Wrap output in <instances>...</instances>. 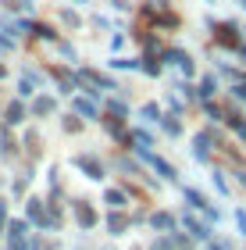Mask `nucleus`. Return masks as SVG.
I'll use <instances>...</instances> for the list:
<instances>
[{
    "instance_id": "1",
    "label": "nucleus",
    "mask_w": 246,
    "mask_h": 250,
    "mask_svg": "<svg viewBox=\"0 0 246 250\" xmlns=\"http://www.w3.org/2000/svg\"><path fill=\"white\" fill-rule=\"evenodd\" d=\"M182 222H186V229H189V232H193V236H200V240H204V236H207V225H204V222H196V218H193V214H186V218H182Z\"/></svg>"
},
{
    "instance_id": "2",
    "label": "nucleus",
    "mask_w": 246,
    "mask_h": 250,
    "mask_svg": "<svg viewBox=\"0 0 246 250\" xmlns=\"http://www.w3.org/2000/svg\"><path fill=\"white\" fill-rule=\"evenodd\" d=\"M75 214H79V225H86V229H89V225H93V222H96V214H93V211H89V208H86V204H75Z\"/></svg>"
},
{
    "instance_id": "3",
    "label": "nucleus",
    "mask_w": 246,
    "mask_h": 250,
    "mask_svg": "<svg viewBox=\"0 0 246 250\" xmlns=\"http://www.w3.org/2000/svg\"><path fill=\"white\" fill-rule=\"evenodd\" d=\"M79 165H82L86 172H89V179H100V175H104V172H100V165L93 161V157H79Z\"/></svg>"
},
{
    "instance_id": "4",
    "label": "nucleus",
    "mask_w": 246,
    "mask_h": 250,
    "mask_svg": "<svg viewBox=\"0 0 246 250\" xmlns=\"http://www.w3.org/2000/svg\"><path fill=\"white\" fill-rule=\"evenodd\" d=\"M207 143H210V132H200L196 136V157H207Z\"/></svg>"
},
{
    "instance_id": "5",
    "label": "nucleus",
    "mask_w": 246,
    "mask_h": 250,
    "mask_svg": "<svg viewBox=\"0 0 246 250\" xmlns=\"http://www.w3.org/2000/svg\"><path fill=\"white\" fill-rule=\"evenodd\" d=\"M153 225H157V229H164V232H171V214H153Z\"/></svg>"
},
{
    "instance_id": "6",
    "label": "nucleus",
    "mask_w": 246,
    "mask_h": 250,
    "mask_svg": "<svg viewBox=\"0 0 246 250\" xmlns=\"http://www.w3.org/2000/svg\"><path fill=\"white\" fill-rule=\"evenodd\" d=\"M7 122H11V125L21 122V104H11V107H7Z\"/></svg>"
},
{
    "instance_id": "7",
    "label": "nucleus",
    "mask_w": 246,
    "mask_h": 250,
    "mask_svg": "<svg viewBox=\"0 0 246 250\" xmlns=\"http://www.w3.org/2000/svg\"><path fill=\"white\" fill-rule=\"evenodd\" d=\"M75 107H79V111H82L86 118H96V111H93V104H86V100H75Z\"/></svg>"
},
{
    "instance_id": "8",
    "label": "nucleus",
    "mask_w": 246,
    "mask_h": 250,
    "mask_svg": "<svg viewBox=\"0 0 246 250\" xmlns=\"http://www.w3.org/2000/svg\"><path fill=\"white\" fill-rule=\"evenodd\" d=\"M36 111H39V115H50V111H54V100L47 97V100H36Z\"/></svg>"
},
{
    "instance_id": "9",
    "label": "nucleus",
    "mask_w": 246,
    "mask_h": 250,
    "mask_svg": "<svg viewBox=\"0 0 246 250\" xmlns=\"http://www.w3.org/2000/svg\"><path fill=\"white\" fill-rule=\"evenodd\" d=\"M107 200H111V204H114V208H121V204H125V193H118V189H111V193H107Z\"/></svg>"
},
{
    "instance_id": "10",
    "label": "nucleus",
    "mask_w": 246,
    "mask_h": 250,
    "mask_svg": "<svg viewBox=\"0 0 246 250\" xmlns=\"http://www.w3.org/2000/svg\"><path fill=\"white\" fill-rule=\"evenodd\" d=\"M111 229L121 232V229H125V218H121V214H114V218H111Z\"/></svg>"
},
{
    "instance_id": "11",
    "label": "nucleus",
    "mask_w": 246,
    "mask_h": 250,
    "mask_svg": "<svg viewBox=\"0 0 246 250\" xmlns=\"http://www.w3.org/2000/svg\"><path fill=\"white\" fill-rule=\"evenodd\" d=\"M236 222H239V229H243V236H246V214H243V211L236 214Z\"/></svg>"
},
{
    "instance_id": "12",
    "label": "nucleus",
    "mask_w": 246,
    "mask_h": 250,
    "mask_svg": "<svg viewBox=\"0 0 246 250\" xmlns=\"http://www.w3.org/2000/svg\"><path fill=\"white\" fill-rule=\"evenodd\" d=\"M4 211H7V204H4V200H0V225H4Z\"/></svg>"
}]
</instances>
